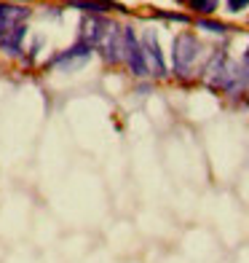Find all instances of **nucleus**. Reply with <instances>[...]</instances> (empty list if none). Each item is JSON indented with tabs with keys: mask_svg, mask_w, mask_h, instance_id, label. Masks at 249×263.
I'll return each instance as SVG.
<instances>
[{
	"mask_svg": "<svg viewBox=\"0 0 249 263\" xmlns=\"http://www.w3.org/2000/svg\"><path fill=\"white\" fill-rule=\"evenodd\" d=\"M118 30H121V27H118L113 19H105L99 14H86L83 22H80V41L89 43L91 49H94V46L99 49V46L108 43Z\"/></svg>",
	"mask_w": 249,
	"mask_h": 263,
	"instance_id": "f257e3e1",
	"label": "nucleus"
},
{
	"mask_svg": "<svg viewBox=\"0 0 249 263\" xmlns=\"http://www.w3.org/2000/svg\"><path fill=\"white\" fill-rule=\"evenodd\" d=\"M198 54H201V43H198L196 35H191V32L177 35V38H174V51H172L174 73L188 76V70L198 62Z\"/></svg>",
	"mask_w": 249,
	"mask_h": 263,
	"instance_id": "f03ea898",
	"label": "nucleus"
},
{
	"mask_svg": "<svg viewBox=\"0 0 249 263\" xmlns=\"http://www.w3.org/2000/svg\"><path fill=\"white\" fill-rule=\"evenodd\" d=\"M123 32V62L129 65V70L137 76V78H145L150 76V65H148V57L142 51V46L134 35V27H121Z\"/></svg>",
	"mask_w": 249,
	"mask_h": 263,
	"instance_id": "7ed1b4c3",
	"label": "nucleus"
},
{
	"mask_svg": "<svg viewBox=\"0 0 249 263\" xmlns=\"http://www.w3.org/2000/svg\"><path fill=\"white\" fill-rule=\"evenodd\" d=\"M89 57H91V46L89 43H83V41H78L75 46H70L67 51H62V54H56V57H51V67H56V70H62V73H67V70H78V67H83L89 62Z\"/></svg>",
	"mask_w": 249,
	"mask_h": 263,
	"instance_id": "20e7f679",
	"label": "nucleus"
},
{
	"mask_svg": "<svg viewBox=\"0 0 249 263\" xmlns=\"http://www.w3.org/2000/svg\"><path fill=\"white\" fill-rule=\"evenodd\" d=\"M25 38H27V25L0 27V51L8 57H19L25 51Z\"/></svg>",
	"mask_w": 249,
	"mask_h": 263,
	"instance_id": "39448f33",
	"label": "nucleus"
},
{
	"mask_svg": "<svg viewBox=\"0 0 249 263\" xmlns=\"http://www.w3.org/2000/svg\"><path fill=\"white\" fill-rule=\"evenodd\" d=\"M142 51H145V57L150 59L148 65H153V70H156V76H166V62H163V54H161V46H158V38L153 30H145V35H142Z\"/></svg>",
	"mask_w": 249,
	"mask_h": 263,
	"instance_id": "423d86ee",
	"label": "nucleus"
},
{
	"mask_svg": "<svg viewBox=\"0 0 249 263\" xmlns=\"http://www.w3.org/2000/svg\"><path fill=\"white\" fill-rule=\"evenodd\" d=\"M30 16V8L19 6V3H0V27H14V25H25Z\"/></svg>",
	"mask_w": 249,
	"mask_h": 263,
	"instance_id": "0eeeda50",
	"label": "nucleus"
},
{
	"mask_svg": "<svg viewBox=\"0 0 249 263\" xmlns=\"http://www.w3.org/2000/svg\"><path fill=\"white\" fill-rule=\"evenodd\" d=\"M70 6L78 8V11H86V14H102V11H110V8H115V11H126L123 6L113 3V0H73Z\"/></svg>",
	"mask_w": 249,
	"mask_h": 263,
	"instance_id": "6e6552de",
	"label": "nucleus"
},
{
	"mask_svg": "<svg viewBox=\"0 0 249 263\" xmlns=\"http://www.w3.org/2000/svg\"><path fill=\"white\" fill-rule=\"evenodd\" d=\"M188 6L193 11H198V14H215L217 0H188Z\"/></svg>",
	"mask_w": 249,
	"mask_h": 263,
	"instance_id": "1a4fd4ad",
	"label": "nucleus"
},
{
	"mask_svg": "<svg viewBox=\"0 0 249 263\" xmlns=\"http://www.w3.org/2000/svg\"><path fill=\"white\" fill-rule=\"evenodd\" d=\"M198 27L206 30V32H217V35H222L225 30H228L222 22H212V19H198Z\"/></svg>",
	"mask_w": 249,
	"mask_h": 263,
	"instance_id": "9d476101",
	"label": "nucleus"
},
{
	"mask_svg": "<svg viewBox=\"0 0 249 263\" xmlns=\"http://www.w3.org/2000/svg\"><path fill=\"white\" fill-rule=\"evenodd\" d=\"M249 6V0H228V11H244Z\"/></svg>",
	"mask_w": 249,
	"mask_h": 263,
	"instance_id": "9b49d317",
	"label": "nucleus"
},
{
	"mask_svg": "<svg viewBox=\"0 0 249 263\" xmlns=\"http://www.w3.org/2000/svg\"><path fill=\"white\" fill-rule=\"evenodd\" d=\"M241 67H244V73L249 76V46H246V51H244V62H241Z\"/></svg>",
	"mask_w": 249,
	"mask_h": 263,
	"instance_id": "f8f14e48",
	"label": "nucleus"
},
{
	"mask_svg": "<svg viewBox=\"0 0 249 263\" xmlns=\"http://www.w3.org/2000/svg\"><path fill=\"white\" fill-rule=\"evenodd\" d=\"M16 3H30V0H16Z\"/></svg>",
	"mask_w": 249,
	"mask_h": 263,
	"instance_id": "ddd939ff",
	"label": "nucleus"
}]
</instances>
